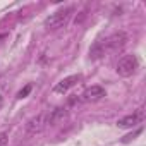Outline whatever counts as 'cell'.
<instances>
[{
	"label": "cell",
	"mask_w": 146,
	"mask_h": 146,
	"mask_svg": "<svg viewBox=\"0 0 146 146\" xmlns=\"http://www.w3.org/2000/svg\"><path fill=\"white\" fill-rule=\"evenodd\" d=\"M81 79H83V76H81V74H72V76H67V78H64L62 81H58V83L55 84L53 91H55V93H67L70 88H74Z\"/></svg>",
	"instance_id": "6"
},
{
	"label": "cell",
	"mask_w": 146,
	"mask_h": 146,
	"mask_svg": "<svg viewBox=\"0 0 146 146\" xmlns=\"http://www.w3.org/2000/svg\"><path fill=\"white\" fill-rule=\"evenodd\" d=\"M46 125H48V112H41V113H38L28 120L26 132L28 134H40Z\"/></svg>",
	"instance_id": "3"
},
{
	"label": "cell",
	"mask_w": 146,
	"mask_h": 146,
	"mask_svg": "<svg viewBox=\"0 0 146 146\" xmlns=\"http://www.w3.org/2000/svg\"><path fill=\"white\" fill-rule=\"evenodd\" d=\"M29 93H31V84L24 86V90H21V91L17 93V98H26V96H28Z\"/></svg>",
	"instance_id": "9"
},
{
	"label": "cell",
	"mask_w": 146,
	"mask_h": 146,
	"mask_svg": "<svg viewBox=\"0 0 146 146\" xmlns=\"http://www.w3.org/2000/svg\"><path fill=\"white\" fill-rule=\"evenodd\" d=\"M72 12H74V9H72V7H65V9H60V11L50 14V16L45 19V28L50 29V31H55V29L64 28V26L69 23Z\"/></svg>",
	"instance_id": "1"
},
{
	"label": "cell",
	"mask_w": 146,
	"mask_h": 146,
	"mask_svg": "<svg viewBox=\"0 0 146 146\" xmlns=\"http://www.w3.org/2000/svg\"><path fill=\"white\" fill-rule=\"evenodd\" d=\"M2 103H4V100H2V96H0V107H2Z\"/></svg>",
	"instance_id": "12"
},
{
	"label": "cell",
	"mask_w": 146,
	"mask_h": 146,
	"mask_svg": "<svg viewBox=\"0 0 146 146\" xmlns=\"http://www.w3.org/2000/svg\"><path fill=\"white\" fill-rule=\"evenodd\" d=\"M7 139H9L7 132H0V146H5L7 144Z\"/></svg>",
	"instance_id": "11"
},
{
	"label": "cell",
	"mask_w": 146,
	"mask_h": 146,
	"mask_svg": "<svg viewBox=\"0 0 146 146\" xmlns=\"http://www.w3.org/2000/svg\"><path fill=\"white\" fill-rule=\"evenodd\" d=\"M103 96H107V91L103 86H91L88 90H84V93L81 95L79 102H98Z\"/></svg>",
	"instance_id": "7"
},
{
	"label": "cell",
	"mask_w": 146,
	"mask_h": 146,
	"mask_svg": "<svg viewBox=\"0 0 146 146\" xmlns=\"http://www.w3.org/2000/svg\"><path fill=\"white\" fill-rule=\"evenodd\" d=\"M137 57L136 55H124L119 62H117V74L122 78H129L137 70Z\"/></svg>",
	"instance_id": "2"
},
{
	"label": "cell",
	"mask_w": 146,
	"mask_h": 146,
	"mask_svg": "<svg viewBox=\"0 0 146 146\" xmlns=\"http://www.w3.org/2000/svg\"><path fill=\"white\" fill-rule=\"evenodd\" d=\"M143 120H144V110L139 108V110H136L134 113L119 119V120H117V125L122 127V129H131V127H136V125L143 124Z\"/></svg>",
	"instance_id": "5"
},
{
	"label": "cell",
	"mask_w": 146,
	"mask_h": 146,
	"mask_svg": "<svg viewBox=\"0 0 146 146\" xmlns=\"http://www.w3.org/2000/svg\"><path fill=\"white\" fill-rule=\"evenodd\" d=\"M125 41H127V35H125L124 31H119V33H113L112 36H108V38L102 43V48H103V52H107V50L117 52V50H120V48L125 45Z\"/></svg>",
	"instance_id": "4"
},
{
	"label": "cell",
	"mask_w": 146,
	"mask_h": 146,
	"mask_svg": "<svg viewBox=\"0 0 146 146\" xmlns=\"http://www.w3.org/2000/svg\"><path fill=\"white\" fill-rule=\"evenodd\" d=\"M67 117H69V110L67 108H64V107L53 108V110L48 112V125H57V124L64 122Z\"/></svg>",
	"instance_id": "8"
},
{
	"label": "cell",
	"mask_w": 146,
	"mask_h": 146,
	"mask_svg": "<svg viewBox=\"0 0 146 146\" xmlns=\"http://www.w3.org/2000/svg\"><path fill=\"white\" fill-rule=\"evenodd\" d=\"M141 132H143V129H141V127H139V129H136V131H134L132 134H129V136H125V137L122 139V143H129L131 139H134V136H137V134H141Z\"/></svg>",
	"instance_id": "10"
}]
</instances>
